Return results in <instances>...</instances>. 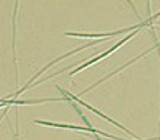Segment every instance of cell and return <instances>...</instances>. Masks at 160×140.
Listing matches in <instances>:
<instances>
[{
  "label": "cell",
  "mask_w": 160,
  "mask_h": 140,
  "mask_svg": "<svg viewBox=\"0 0 160 140\" xmlns=\"http://www.w3.org/2000/svg\"><path fill=\"white\" fill-rule=\"evenodd\" d=\"M57 88H58V91H59V93H61V94H64V95H67L68 99H71V100H73V101H74V103H76V105L83 106V107H86V109H89V110H91V112H93L95 115H98V116H101V118H102V119H105V121H108V122L111 124V125H116L117 128L123 130L125 133H128V134H129V136H132V137H137V134H135L133 131H131V130H128V128H126V127H123L122 124H119V122H117V121H114V119H111V118H110V116H107L105 113H102V112H99V110H98V109H95L93 106L88 105V103H86V101H83V100H80V99H79V95H74V94H71V93H68V91H65V89H64V88H61V87H59V85H57Z\"/></svg>",
  "instance_id": "1"
},
{
  "label": "cell",
  "mask_w": 160,
  "mask_h": 140,
  "mask_svg": "<svg viewBox=\"0 0 160 140\" xmlns=\"http://www.w3.org/2000/svg\"><path fill=\"white\" fill-rule=\"evenodd\" d=\"M139 30H141V29H138V30H135V31H132V33H129V35H128V36H125V37H123L122 40H119V42H117V43H114V45H113V46L110 48V49H107V51H104V52H102V54H99V55H95L93 58L88 60V61H86V64H82V66H79L77 69L71 70V72H70V75H68V76H74L76 73H79L80 70L86 69V67H89V66H92V64H95V63H98L99 60L105 58V57H108L110 54H113V52H114V51H116V49H119V48L122 46V45H125V43H126V42H128V40H131L132 37H133V36L137 35V33H138V31H139Z\"/></svg>",
  "instance_id": "2"
},
{
  "label": "cell",
  "mask_w": 160,
  "mask_h": 140,
  "mask_svg": "<svg viewBox=\"0 0 160 140\" xmlns=\"http://www.w3.org/2000/svg\"><path fill=\"white\" fill-rule=\"evenodd\" d=\"M33 122H34V124H39V125L55 127V128H67V130H77V131H88V133H91V134L104 136V137L111 139V140H122L120 137H116V136H113V134H108V133L99 131V130L93 128V127H80V125H71V124H57V122H49V121H42V119H34Z\"/></svg>",
  "instance_id": "3"
},
{
  "label": "cell",
  "mask_w": 160,
  "mask_h": 140,
  "mask_svg": "<svg viewBox=\"0 0 160 140\" xmlns=\"http://www.w3.org/2000/svg\"><path fill=\"white\" fill-rule=\"evenodd\" d=\"M70 105L73 106V107H74L76 109V112H77V113H79V116L82 118V119H83V121H85V124H86V127H92V124H91V121H89V119H88V116H85V113H83V110H82V107H80L79 105H76L74 101H73V100L70 99V101H68Z\"/></svg>",
  "instance_id": "4"
},
{
  "label": "cell",
  "mask_w": 160,
  "mask_h": 140,
  "mask_svg": "<svg viewBox=\"0 0 160 140\" xmlns=\"http://www.w3.org/2000/svg\"><path fill=\"white\" fill-rule=\"evenodd\" d=\"M157 49H159V57H160V48H157ZM159 125H160V122H159Z\"/></svg>",
  "instance_id": "5"
}]
</instances>
